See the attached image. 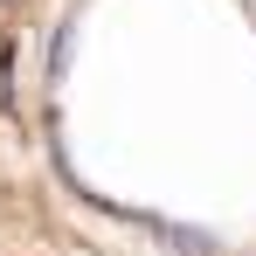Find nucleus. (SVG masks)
Instances as JSON below:
<instances>
[{
	"label": "nucleus",
	"instance_id": "obj_2",
	"mask_svg": "<svg viewBox=\"0 0 256 256\" xmlns=\"http://www.w3.org/2000/svg\"><path fill=\"white\" fill-rule=\"evenodd\" d=\"M56 14V0H0V76H14V56L28 48V35Z\"/></svg>",
	"mask_w": 256,
	"mask_h": 256
},
{
	"label": "nucleus",
	"instance_id": "obj_1",
	"mask_svg": "<svg viewBox=\"0 0 256 256\" xmlns=\"http://www.w3.org/2000/svg\"><path fill=\"white\" fill-rule=\"evenodd\" d=\"M0 256H104L56 208V194L21 166L7 132H0Z\"/></svg>",
	"mask_w": 256,
	"mask_h": 256
}]
</instances>
